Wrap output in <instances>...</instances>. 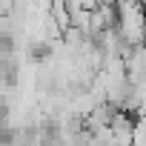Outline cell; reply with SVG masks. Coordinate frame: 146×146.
<instances>
[{
	"label": "cell",
	"mask_w": 146,
	"mask_h": 146,
	"mask_svg": "<svg viewBox=\"0 0 146 146\" xmlns=\"http://www.w3.org/2000/svg\"><path fill=\"white\" fill-rule=\"evenodd\" d=\"M140 3H143V9H146V0H140Z\"/></svg>",
	"instance_id": "7a4b0ae2"
},
{
	"label": "cell",
	"mask_w": 146,
	"mask_h": 146,
	"mask_svg": "<svg viewBox=\"0 0 146 146\" xmlns=\"http://www.w3.org/2000/svg\"><path fill=\"white\" fill-rule=\"evenodd\" d=\"M117 32L129 46H137L146 40V9L140 0L117 3Z\"/></svg>",
	"instance_id": "6da1fadb"
}]
</instances>
